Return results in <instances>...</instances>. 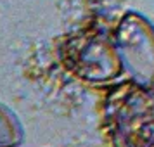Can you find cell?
<instances>
[{
	"mask_svg": "<svg viewBox=\"0 0 154 147\" xmlns=\"http://www.w3.org/2000/svg\"><path fill=\"white\" fill-rule=\"evenodd\" d=\"M123 69L139 87L154 88V24L139 12H128L114 31Z\"/></svg>",
	"mask_w": 154,
	"mask_h": 147,
	"instance_id": "1",
	"label": "cell"
},
{
	"mask_svg": "<svg viewBox=\"0 0 154 147\" xmlns=\"http://www.w3.org/2000/svg\"><path fill=\"white\" fill-rule=\"evenodd\" d=\"M71 66L80 78L95 83L111 81L125 71L114 40L104 35L87 38L82 47L71 54Z\"/></svg>",
	"mask_w": 154,
	"mask_h": 147,
	"instance_id": "2",
	"label": "cell"
},
{
	"mask_svg": "<svg viewBox=\"0 0 154 147\" xmlns=\"http://www.w3.org/2000/svg\"><path fill=\"white\" fill-rule=\"evenodd\" d=\"M140 88L121 109L119 132L130 147H154V88Z\"/></svg>",
	"mask_w": 154,
	"mask_h": 147,
	"instance_id": "3",
	"label": "cell"
},
{
	"mask_svg": "<svg viewBox=\"0 0 154 147\" xmlns=\"http://www.w3.org/2000/svg\"><path fill=\"white\" fill-rule=\"evenodd\" d=\"M23 126L9 107L0 104V147H16L23 142Z\"/></svg>",
	"mask_w": 154,
	"mask_h": 147,
	"instance_id": "4",
	"label": "cell"
}]
</instances>
